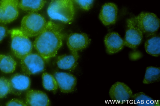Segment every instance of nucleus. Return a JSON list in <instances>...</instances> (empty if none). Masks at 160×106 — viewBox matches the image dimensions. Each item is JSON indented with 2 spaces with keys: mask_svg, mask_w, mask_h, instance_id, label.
I'll return each mask as SVG.
<instances>
[{
  "mask_svg": "<svg viewBox=\"0 0 160 106\" xmlns=\"http://www.w3.org/2000/svg\"><path fill=\"white\" fill-rule=\"evenodd\" d=\"M61 25L49 21L33 44L35 49L46 61L55 57L65 37Z\"/></svg>",
  "mask_w": 160,
  "mask_h": 106,
  "instance_id": "f257e3e1",
  "label": "nucleus"
},
{
  "mask_svg": "<svg viewBox=\"0 0 160 106\" xmlns=\"http://www.w3.org/2000/svg\"><path fill=\"white\" fill-rule=\"evenodd\" d=\"M47 12L51 19L65 23L72 21L75 14L72 0H53L49 4Z\"/></svg>",
  "mask_w": 160,
  "mask_h": 106,
  "instance_id": "f03ea898",
  "label": "nucleus"
},
{
  "mask_svg": "<svg viewBox=\"0 0 160 106\" xmlns=\"http://www.w3.org/2000/svg\"><path fill=\"white\" fill-rule=\"evenodd\" d=\"M9 32L12 41L11 49L17 58L21 59L31 53L33 44L20 29H13Z\"/></svg>",
  "mask_w": 160,
  "mask_h": 106,
  "instance_id": "7ed1b4c3",
  "label": "nucleus"
},
{
  "mask_svg": "<svg viewBox=\"0 0 160 106\" xmlns=\"http://www.w3.org/2000/svg\"><path fill=\"white\" fill-rule=\"evenodd\" d=\"M47 23L41 15L35 12L29 13L22 19L20 29L28 38L34 37L43 30Z\"/></svg>",
  "mask_w": 160,
  "mask_h": 106,
  "instance_id": "20e7f679",
  "label": "nucleus"
},
{
  "mask_svg": "<svg viewBox=\"0 0 160 106\" xmlns=\"http://www.w3.org/2000/svg\"><path fill=\"white\" fill-rule=\"evenodd\" d=\"M135 24L148 37L156 34L159 27V20L152 13L142 12L131 18Z\"/></svg>",
  "mask_w": 160,
  "mask_h": 106,
  "instance_id": "39448f33",
  "label": "nucleus"
},
{
  "mask_svg": "<svg viewBox=\"0 0 160 106\" xmlns=\"http://www.w3.org/2000/svg\"><path fill=\"white\" fill-rule=\"evenodd\" d=\"M21 60V67L24 74H34L42 72L45 69V61L38 53H31Z\"/></svg>",
  "mask_w": 160,
  "mask_h": 106,
  "instance_id": "423d86ee",
  "label": "nucleus"
},
{
  "mask_svg": "<svg viewBox=\"0 0 160 106\" xmlns=\"http://www.w3.org/2000/svg\"><path fill=\"white\" fill-rule=\"evenodd\" d=\"M18 0L0 1V23L6 24L18 18L19 14Z\"/></svg>",
  "mask_w": 160,
  "mask_h": 106,
  "instance_id": "0eeeda50",
  "label": "nucleus"
},
{
  "mask_svg": "<svg viewBox=\"0 0 160 106\" xmlns=\"http://www.w3.org/2000/svg\"><path fill=\"white\" fill-rule=\"evenodd\" d=\"M127 26L125 36L123 39L124 46L135 49L141 43L143 33L135 24L131 18L127 20Z\"/></svg>",
  "mask_w": 160,
  "mask_h": 106,
  "instance_id": "6e6552de",
  "label": "nucleus"
},
{
  "mask_svg": "<svg viewBox=\"0 0 160 106\" xmlns=\"http://www.w3.org/2000/svg\"><path fill=\"white\" fill-rule=\"evenodd\" d=\"M109 94L110 97L117 103L122 104L130 99L133 94L130 88L123 82H117L111 86Z\"/></svg>",
  "mask_w": 160,
  "mask_h": 106,
  "instance_id": "1a4fd4ad",
  "label": "nucleus"
},
{
  "mask_svg": "<svg viewBox=\"0 0 160 106\" xmlns=\"http://www.w3.org/2000/svg\"><path fill=\"white\" fill-rule=\"evenodd\" d=\"M10 93L19 95L24 91L28 90L30 86L29 78L24 74L16 73L9 79Z\"/></svg>",
  "mask_w": 160,
  "mask_h": 106,
  "instance_id": "9d476101",
  "label": "nucleus"
},
{
  "mask_svg": "<svg viewBox=\"0 0 160 106\" xmlns=\"http://www.w3.org/2000/svg\"><path fill=\"white\" fill-rule=\"evenodd\" d=\"M60 91L68 93L74 91L77 79L73 74L66 72H56L53 74Z\"/></svg>",
  "mask_w": 160,
  "mask_h": 106,
  "instance_id": "9b49d317",
  "label": "nucleus"
},
{
  "mask_svg": "<svg viewBox=\"0 0 160 106\" xmlns=\"http://www.w3.org/2000/svg\"><path fill=\"white\" fill-rule=\"evenodd\" d=\"M91 40L85 33H71L68 35L67 41L68 48L71 52L78 51L86 48Z\"/></svg>",
  "mask_w": 160,
  "mask_h": 106,
  "instance_id": "f8f14e48",
  "label": "nucleus"
},
{
  "mask_svg": "<svg viewBox=\"0 0 160 106\" xmlns=\"http://www.w3.org/2000/svg\"><path fill=\"white\" fill-rule=\"evenodd\" d=\"M104 42L106 52L110 55L118 53L125 46L123 39L115 32L108 33L104 37Z\"/></svg>",
  "mask_w": 160,
  "mask_h": 106,
  "instance_id": "ddd939ff",
  "label": "nucleus"
},
{
  "mask_svg": "<svg viewBox=\"0 0 160 106\" xmlns=\"http://www.w3.org/2000/svg\"><path fill=\"white\" fill-rule=\"evenodd\" d=\"M27 106H48L50 105L49 99L46 93L38 90L30 89L26 93Z\"/></svg>",
  "mask_w": 160,
  "mask_h": 106,
  "instance_id": "4468645a",
  "label": "nucleus"
},
{
  "mask_svg": "<svg viewBox=\"0 0 160 106\" xmlns=\"http://www.w3.org/2000/svg\"><path fill=\"white\" fill-rule=\"evenodd\" d=\"M118 11L117 6L114 3H106L101 8L99 18L105 26L114 24L117 20Z\"/></svg>",
  "mask_w": 160,
  "mask_h": 106,
  "instance_id": "2eb2a0df",
  "label": "nucleus"
},
{
  "mask_svg": "<svg viewBox=\"0 0 160 106\" xmlns=\"http://www.w3.org/2000/svg\"><path fill=\"white\" fill-rule=\"evenodd\" d=\"M79 58L78 52H71L70 55L63 54L59 56L56 63L58 68L61 69L72 71L76 68Z\"/></svg>",
  "mask_w": 160,
  "mask_h": 106,
  "instance_id": "dca6fc26",
  "label": "nucleus"
},
{
  "mask_svg": "<svg viewBox=\"0 0 160 106\" xmlns=\"http://www.w3.org/2000/svg\"><path fill=\"white\" fill-rule=\"evenodd\" d=\"M132 103L138 106H159V100H156L143 92L133 94L131 98Z\"/></svg>",
  "mask_w": 160,
  "mask_h": 106,
  "instance_id": "f3484780",
  "label": "nucleus"
},
{
  "mask_svg": "<svg viewBox=\"0 0 160 106\" xmlns=\"http://www.w3.org/2000/svg\"><path fill=\"white\" fill-rule=\"evenodd\" d=\"M144 47L148 54L157 57L160 55V37L155 34L151 37L145 42Z\"/></svg>",
  "mask_w": 160,
  "mask_h": 106,
  "instance_id": "a211bd4d",
  "label": "nucleus"
},
{
  "mask_svg": "<svg viewBox=\"0 0 160 106\" xmlns=\"http://www.w3.org/2000/svg\"><path fill=\"white\" fill-rule=\"evenodd\" d=\"M45 3L44 0H20L18 7L27 12H36L42 9Z\"/></svg>",
  "mask_w": 160,
  "mask_h": 106,
  "instance_id": "6ab92c4d",
  "label": "nucleus"
},
{
  "mask_svg": "<svg viewBox=\"0 0 160 106\" xmlns=\"http://www.w3.org/2000/svg\"><path fill=\"white\" fill-rule=\"evenodd\" d=\"M160 80V68L152 66L146 69L142 83L146 84L158 82Z\"/></svg>",
  "mask_w": 160,
  "mask_h": 106,
  "instance_id": "aec40b11",
  "label": "nucleus"
},
{
  "mask_svg": "<svg viewBox=\"0 0 160 106\" xmlns=\"http://www.w3.org/2000/svg\"><path fill=\"white\" fill-rule=\"evenodd\" d=\"M17 63L10 56L0 54V69L5 73H13L15 70Z\"/></svg>",
  "mask_w": 160,
  "mask_h": 106,
  "instance_id": "412c9836",
  "label": "nucleus"
},
{
  "mask_svg": "<svg viewBox=\"0 0 160 106\" xmlns=\"http://www.w3.org/2000/svg\"><path fill=\"white\" fill-rule=\"evenodd\" d=\"M42 85L46 89L49 91L56 90L58 87L57 81L53 76L45 73L42 75Z\"/></svg>",
  "mask_w": 160,
  "mask_h": 106,
  "instance_id": "4be33fe9",
  "label": "nucleus"
},
{
  "mask_svg": "<svg viewBox=\"0 0 160 106\" xmlns=\"http://www.w3.org/2000/svg\"><path fill=\"white\" fill-rule=\"evenodd\" d=\"M10 93L9 79L4 77H0V98L5 97Z\"/></svg>",
  "mask_w": 160,
  "mask_h": 106,
  "instance_id": "5701e85b",
  "label": "nucleus"
},
{
  "mask_svg": "<svg viewBox=\"0 0 160 106\" xmlns=\"http://www.w3.org/2000/svg\"><path fill=\"white\" fill-rule=\"evenodd\" d=\"M73 4L85 10L88 11L92 7L95 0H72Z\"/></svg>",
  "mask_w": 160,
  "mask_h": 106,
  "instance_id": "b1692460",
  "label": "nucleus"
},
{
  "mask_svg": "<svg viewBox=\"0 0 160 106\" xmlns=\"http://www.w3.org/2000/svg\"><path fill=\"white\" fill-rule=\"evenodd\" d=\"M6 105L26 106L27 105L25 103L21 100L14 98L8 102L6 104Z\"/></svg>",
  "mask_w": 160,
  "mask_h": 106,
  "instance_id": "393cba45",
  "label": "nucleus"
},
{
  "mask_svg": "<svg viewBox=\"0 0 160 106\" xmlns=\"http://www.w3.org/2000/svg\"><path fill=\"white\" fill-rule=\"evenodd\" d=\"M8 33L7 28L3 25L0 24V43L7 35Z\"/></svg>",
  "mask_w": 160,
  "mask_h": 106,
  "instance_id": "a878e982",
  "label": "nucleus"
}]
</instances>
